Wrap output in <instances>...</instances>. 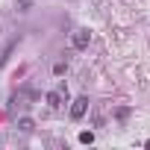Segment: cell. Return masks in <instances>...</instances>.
Wrapping results in <instances>:
<instances>
[{"label": "cell", "instance_id": "6da1fadb", "mask_svg": "<svg viewBox=\"0 0 150 150\" xmlns=\"http://www.w3.org/2000/svg\"><path fill=\"white\" fill-rule=\"evenodd\" d=\"M86 112H88V97H77L74 106H71V121H80Z\"/></svg>", "mask_w": 150, "mask_h": 150}, {"label": "cell", "instance_id": "7a4b0ae2", "mask_svg": "<svg viewBox=\"0 0 150 150\" xmlns=\"http://www.w3.org/2000/svg\"><path fill=\"white\" fill-rule=\"evenodd\" d=\"M88 41H91V33H88V30H77V33L71 35V44L77 47V50H86Z\"/></svg>", "mask_w": 150, "mask_h": 150}, {"label": "cell", "instance_id": "3957f363", "mask_svg": "<svg viewBox=\"0 0 150 150\" xmlns=\"http://www.w3.org/2000/svg\"><path fill=\"white\" fill-rule=\"evenodd\" d=\"M62 94H68V88H65V86H59V91H47V97H44V100H47V106L59 109V106H62Z\"/></svg>", "mask_w": 150, "mask_h": 150}, {"label": "cell", "instance_id": "277c9868", "mask_svg": "<svg viewBox=\"0 0 150 150\" xmlns=\"http://www.w3.org/2000/svg\"><path fill=\"white\" fill-rule=\"evenodd\" d=\"M18 129H21V132H33V129H35V124H33L30 118H21V121H18Z\"/></svg>", "mask_w": 150, "mask_h": 150}, {"label": "cell", "instance_id": "5b68a950", "mask_svg": "<svg viewBox=\"0 0 150 150\" xmlns=\"http://www.w3.org/2000/svg\"><path fill=\"white\" fill-rule=\"evenodd\" d=\"M129 112H132L129 106H121V109H118L115 115H118V121H127V118H129Z\"/></svg>", "mask_w": 150, "mask_h": 150}, {"label": "cell", "instance_id": "8992f818", "mask_svg": "<svg viewBox=\"0 0 150 150\" xmlns=\"http://www.w3.org/2000/svg\"><path fill=\"white\" fill-rule=\"evenodd\" d=\"M80 141H83V144H91V141H94V132H88V129L80 132Z\"/></svg>", "mask_w": 150, "mask_h": 150}, {"label": "cell", "instance_id": "52a82bcc", "mask_svg": "<svg viewBox=\"0 0 150 150\" xmlns=\"http://www.w3.org/2000/svg\"><path fill=\"white\" fill-rule=\"evenodd\" d=\"M18 6H21V12H30V6H33V0H18Z\"/></svg>", "mask_w": 150, "mask_h": 150}]
</instances>
